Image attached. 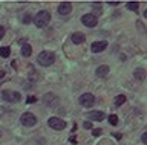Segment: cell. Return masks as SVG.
I'll list each match as a JSON object with an SVG mask.
<instances>
[{"instance_id":"1","label":"cell","mask_w":147,"mask_h":145,"mask_svg":"<svg viewBox=\"0 0 147 145\" xmlns=\"http://www.w3.org/2000/svg\"><path fill=\"white\" fill-rule=\"evenodd\" d=\"M49 21H51L49 11H40L38 14L35 15V19H34V25L37 26V28H45Z\"/></svg>"},{"instance_id":"2","label":"cell","mask_w":147,"mask_h":145,"mask_svg":"<svg viewBox=\"0 0 147 145\" xmlns=\"http://www.w3.org/2000/svg\"><path fill=\"white\" fill-rule=\"evenodd\" d=\"M37 61H38V64L45 66V67H46V66H51V64L55 61V55H54V52L43 51L38 57H37Z\"/></svg>"},{"instance_id":"3","label":"cell","mask_w":147,"mask_h":145,"mask_svg":"<svg viewBox=\"0 0 147 145\" xmlns=\"http://www.w3.org/2000/svg\"><path fill=\"white\" fill-rule=\"evenodd\" d=\"M2 96L8 102H20L22 101V95L18 92H12V90H5L2 93Z\"/></svg>"},{"instance_id":"4","label":"cell","mask_w":147,"mask_h":145,"mask_svg":"<svg viewBox=\"0 0 147 145\" xmlns=\"http://www.w3.org/2000/svg\"><path fill=\"white\" fill-rule=\"evenodd\" d=\"M78 101H80V104H81L83 107L89 108V107H92L95 104V96L92 93H84V95H81V96H80Z\"/></svg>"},{"instance_id":"5","label":"cell","mask_w":147,"mask_h":145,"mask_svg":"<svg viewBox=\"0 0 147 145\" xmlns=\"http://www.w3.org/2000/svg\"><path fill=\"white\" fill-rule=\"evenodd\" d=\"M48 124H49L51 128H54V130H63L64 127H66V122H64L63 119H60V118H57V116L49 118Z\"/></svg>"},{"instance_id":"6","label":"cell","mask_w":147,"mask_h":145,"mask_svg":"<svg viewBox=\"0 0 147 145\" xmlns=\"http://www.w3.org/2000/svg\"><path fill=\"white\" fill-rule=\"evenodd\" d=\"M20 121H22V124L23 125H26V127H32V125H35L37 124V118L32 115V113H23L22 118H20Z\"/></svg>"},{"instance_id":"7","label":"cell","mask_w":147,"mask_h":145,"mask_svg":"<svg viewBox=\"0 0 147 145\" xmlns=\"http://www.w3.org/2000/svg\"><path fill=\"white\" fill-rule=\"evenodd\" d=\"M81 21L84 26H87V28H94V26L98 23V19H96L94 14H86V15L81 17Z\"/></svg>"},{"instance_id":"8","label":"cell","mask_w":147,"mask_h":145,"mask_svg":"<svg viewBox=\"0 0 147 145\" xmlns=\"http://www.w3.org/2000/svg\"><path fill=\"white\" fill-rule=\"evenodd\" d=\"M71 11H72V5H71V2H63V3H60V6H58V14H61V15H67Z\"/></svg>"},{"instance_id":"9","label":"cell","mask_w":147,"mask_h":145,"mask_svg":"<svg viewBox=\"0 0 147 145\" xmlns=\"http://www.w3.org/2000/svg\"><path fill=\"white\" fill-rule=\"evenodd\" d=\"M43 102L46 104V106L51 107V106H55V104L58 102V98L55 96L54 93H46L45 96H43Z\"/></svg>"},{"instance_id":"10","label":"cell","mask_w":147,"mask_h":145,"mask_svg":"<svg viewBox=\"0 0 147 145\" xmlns=\"http://www.w3.org/2000/svg\"><path fill=\"white\" fill-rule=\"evenodd\" d=\"M106 47H107V41H95V43H92L90 51L96 53V52H103Z\"/></svg>"},{"instance_id":"11","label":"cell","mask_w":147,"mask_h":145,"mask_svg":"<svg viewBox=\"0 0 147 145\" xmlns=\"http://www.w3.org/2000/svg\"><path fill=\"white\" fill-rule=\"evenodd\" d=\"M87 119H89V121H103L104 119V113L98 112V110L89 112V113H87Z\"/></svg>"},{"instance_id":"12","label":"cell","mask_w":147,"mask_h":145,"mask_svg":"<svg viewBox=\"0 0 147 145\" xmlns=\"http://www.w3.org/2000/svg\"><path fill=\"white\" fill-rule=\"evenodd\" d=\"M84 40H86V35H84V34H81V32H75V34L72 35V41L75 43V44L84 43Z\"/></svg>"},{"instance_id":"13","label":"cell","mask_w":147,"mask_h":145,"mask_svg":"<svg viewBox=\"0 0 147 145\" xmlns=\"http://www.w3.org/2000/svg\"><path fill=\"white\" fill-rule=\"evenodd\" d=\"M95 74H96V76H100V78H104V76H107V74H109V67H107V66H100V67H96Z\"/></svg>"},{"instance_id":"14","label":"cell","mask_w":147,"mask_h":145,"mask_svg":"<svg viewBox=\"0 0 147 145\" xmlns=\"http://www.w3.org/2000/svg\"><path fill=\"white\" fill-rule=\"evenodd\" d=\"M133 76H135L136 80H140V81H144L146 76H147V74H146L144 69H136L135 72H133Z\"/></svg>"},{"instance_id":"15","label":"cell","mask_w":147,"mask_h":145,"mask_svg":"<svg viewBox=\"0 0 147 145\" xmlns=\"http://www.w3.org/2000/svg\"><path fill=\"white\" fill-rule=\"evenodd\" d=\"M31 53H32V47H31L28 43L23 44V46H22V55H23V57H29Z\"/></svg>"},{"instance_id":"16","label":"cell","mask_w":147,"mask_h":145,"mask_svg":"<svg viewBox=\"0 0 147 145\" xmlns=\"http://www.w3.org/2000/svg\"><path fill=\"white\" fill-rule=\"evenodd\" d=\"M9 53H11V49H9L8 46H2V47H0V57L8 58V57H9Z\"/></svg>"},{"instance_id":"17","label":"cell","mask_w":147,"mask_h":145,"mask_svg":"<svg viewBox=\"0 0 147 145\" xmlns=\"http://www.w3.org/2000/svg\"><path fill=\"white\" fill-rule=\"evenodd\" d=\"M124 102H126V96H124V95H118V96L115 98V106H117V107L123 106Z\"/></svg>"},{"instance_id":"18","label":"cell","mask_w":147,"mask_h":145,"mask_svg":"<svg viewBox=\"0 0 147 145\" xmlns=\"http://www.w3.org/2000/svg\"><path fill=\"white\" fill-rule=\"evenodd\" d=\"M29 80H31V81H38V80H41V75L37 74L35 70H31V72H29Z\"/></svg>"},{"instance_id":"19","label":"cell","mask_w":147,"mask_h":145,"mask_svg":"<svg viewBox=\"0 0 147 145\" xmlns=\"http://www.w3.org/2000/svg\"><path fill=\"white\" fill-rule=\"evenodd\" d=\"M138 8H140V3L138 2H129L127 3V9H130V11H138Z\"/></svg>"},{"instance_id":"20","label":"cell","mask_w":147,"mask_h":145,"mask_svg":"<svg viewBox=\"0 0 147 145\" xmlns=\"http://www.w3.org/2000/svg\"><path fill=\"white\" fill-rule=\"evenodd\" d=\"M109 122H110L112 125H117V124H118V116H117V115H110V116H109Z\"/></svg>"},{"instance_id":"21","label":"cell","mask_w":147,"mask_h":145,"mask_svg":"<svg viewBox=\"0 0 147 145\" xmlns=\"http://www.w3.org/2000/svg\"><path fill=\"white\" fill-rule=\"evenodd\" d=\"M29 21H31V15H29V14H26L25 17H23V23H25V25H28Z\"/></svg>"},{"instance_id":"22","label":"cell","mask_w":147,"mask_h":145,"mask_svg":"<svg viewBox=\"0 0 147 145\" xmlns=\"http://www.w3.org/2000/svg\"><path fill=\"white\" fill-rule=\"evenodd\" d=\"M101 133H103V131H101L100 128H95L94 131H92V134H94V136H100Z\"/></svg>"},{"instance_id":"23","label":"cell","mask_w":147,"mask_h":145,"mask_svg":"<svg viewBox=\"0 0 147 145\" xmlns=\"http://www.w3.org/2000/svg\"><path fill=\"white\" fill-rule=\"evenodd\" d=\"M35 101H37V98H35V96H29V98L26 99V102H29V104H32V102H35Z\"/></svg>"},{"instance_id":"24","label":"cell","mask_w":147,"mask_h":145,"mask_svg":"<svg viewBox=\"0 0 147 145\" xmlns=\"http://www.w3.org/2000/svg\"><path fill=\"white\" fill-rule=\"evenodd\" d=\"M84 128H92V122L90 121H87V122L84 121Z\"/></svg>"},{"instance_id":"25","label":"cell","mask_w":147,"mask_h":145,"mask_svg":"<svg viewBox=\"0 0 147 145\" xmlns=\"http://www.w3.org/2000/svg\"><path fill=\"white\" fill-rule=\"evenodd\" d=\"M3 37H5V28L0 26V38H3Z\"/></svg>"},{"instance_id":"26","label":"cell","mask_w":147,"mask_h":145,"mask_svg":"<svg viewBox=\"0 0 147 145\" xmlns=\"http://www.w3.org/2000/svg\"><path fill=\"white\" fill-rule=\"evenodd\" d=\"M109 5H110V6H118L119 2H109Z\"/></svg>"},{"instance_id":"27","label":"cell","mask_w":147,"mask_h":145,"mask_svg":"<svg viewBox=\"0 0 147 145\" xmlns=\"http://www.w3.org/2000/svg\"><path fill=\"white\" fill-rule=\"evenodd\" d=\"M92 6H94V8H98V9H101V3H92Z\"/></svg>"},{"instance_id":"28","label":"cell","mask_w":147,"mask_h":145,"mask_svg":"<svg viewBox=\"0 0 147 145\" xmlns=\"http://www.w3.org/2000/svg\"><path fill=\"white\" fill-rule=\"evenodd\" d=\"M142 142H144V144H147V133H144V134H142Z\"/></svg>"},{"instance_id":"29","label":"cell","mask_w":147,"mask_h":145,"mask_svg":"<svg viewBox=\"0 0 147 145\" xmlns=\"http://www.w3.org/2000/svg\"><path fill=\"white\" fill-rule=\"evenodd\" d=\"M2 76H5V72H3V70H0V78H2Z\"/></svg>"},{"instance_id":"30","label":"cell","mask_w":147,"mask_h":145,"mask_svg":"<svg viewBox=\"0 0 147 145\" xmlns=\"http://www.w3.org/2000/svg\"><path fill=\"white\" fill-rule=\"evenodd\" d=\"M0 136H2V133H0Z\"/></svg>"}]
</instances>
